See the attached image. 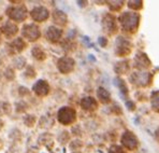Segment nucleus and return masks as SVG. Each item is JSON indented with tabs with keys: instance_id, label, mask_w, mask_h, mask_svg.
I'll list each match as a JSON object with an SVG mask.
<instances>
[{
	"instance_id": "1",
	"label": "nucleus",
	"mask_w": 159,
	"mask_h": 153,
	"mask_svg": "<svg viewBox=\"0 0 159 153\" xmlns=\"http://www.w3.org/2000/svg\"><path fill=\"white\" fill-rule=\"evenodd\" d=\"M26 11L23 7H13V8L8 9L7 11V14L10 18H12L14 21H23L25 18V15H26Z\"/></svg>"
},
{
	"instance_id": "2",
	"label": "nucleus",
	"mask_w": 159,
	"mask_h": 153,
	"mask_svg": "<svg viewBox=\"0 0 159 153\" xmlns=\"http://www.w3.org/2000/svg\"><path fill=\"white\" fill-rule=\"evenodd\" d=\"M1 32L7 37V38H11L17 32V27L11 22H7L6 24L1 27Z\"/></svg>"
},
{
	"instance_id": "3",
	"label": "nucleus",
	"mask_w": 159,
	"mask_h": 153,
	"mask_svg": "<svg viewBox=\"0 0 159 153\" xmlns=\"http://www.w3.org/2000/svg\"><path fill=\"white\" fill-rule=\"evenodd\" d=\"M23 34H24L25 37L29 38L30 40H34L38 36V30H37V28L34 27V26H25V27L23 28Z\"/></svg>"
},
{
	"instance_id": "4",
	"label": "nucleus",
	"mask_w": 159,
	"mask_h": 153,
	"mask_svg": "<svg viewBox=\"0 0 159 153\" xmlns=\"http://www.w3.org/2000/svg\"><path fill=\"white\" fill-rule=\"evenodd\" d=\"M23 46H24V43H23V41L20 39H16L15 41H13L12 43L10 44V49L14 52V53L22 51Z\"/></svg>"
},
{
	"instance_id": "5",
	"label": "nucleus",
	"mask_w": 159,
	"mask_h": 153,
	"mask_svg": "<svg viewBox=\"0 0 159 153\" xmlns=\"http://www.w3.org/2000/svg\"><path fill=\"white\" fill-rule=\"evenodd\" d=\"M46 16H48V13L44 9H37L32 12V17L36 20H42V18H45Z\"/></svg>"
},
{
	"instance_id": "6",
	"label": "nucleus",
	"mask_w": 159,
	"mask_h": 153,
	"mask_svg": "<svg viewBox=\"0 0 159 153\" xmlns=\"http://www.w3.org/2000/svg\"><path fill=\"white\" fill-rule=\"evenodd\" d=\"M0 20H1V16H0Z\"/></svg>"
}]
</instances>
